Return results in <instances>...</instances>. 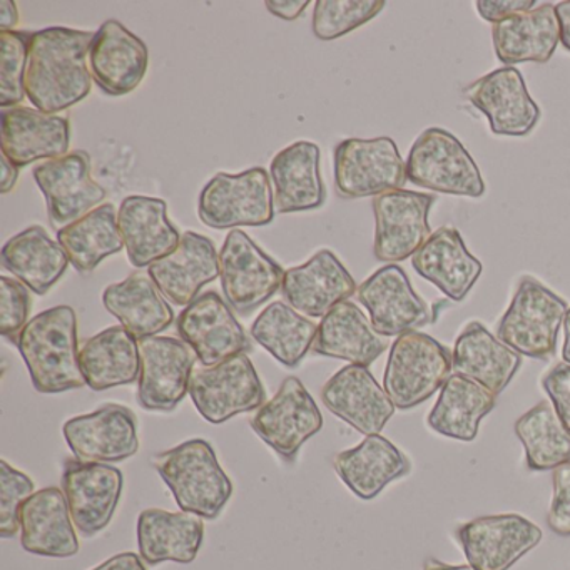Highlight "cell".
<instances>
[{"instance_id": "1", "label": "cell", "mask_w": 570, "mask_h": 570, "mask_svg": "<svg viewBox=\"0 0 570 570\" xmlns=\"http://www.w3.org/2000/svg\"><path fill=\"white\" fill-rule=\"evenodd\" d=\"M92 32L48 28L31 36L24 88L39 111L58 115L88 98Z\"/></svg>"}, {"instance_id": "2", "label": "cell", "mask_w": 570, "mask_h": 570, "mask_svg": "<svg viewBox=\"0 0 570 570\" xmlns=\"http://www.w3.org/2000/svg\"><path fill=\"white\" fill-rule=\"evenodd\" d=\"M16 345L39 393H65L86 385L79 362L78 316L71 306L39 313Z\"/></svg>"}, {"instance_id": "3", "label": "cell", "mask_w": 570, "mask_h": 570, "mask_svg": "<svg viewBox=\"0 0 570 570\" xmlns=\"http://www.w3.org/2000/svg\"><path fill=\"white\" fill-rule=\"evenodd\" d=\"M153 466L171 490L181 512L218 519L233 495V482L212 443L193 439L153 456Z\"/></svg>"}, {"instance_id": "4", "label": "cell", "mask_w": 570, "mask_h": 570, "mask_svg": "<svg viewBox=\"0 0 570 570\" xmlns=\"http://www.w3.org/2000/svg\"><path fill=\"white\" fill-rule=\"evenodd\" d=\"M452 372V352L446 346L426 333L409 332L390 350L383 389L395 409H415L442 390Z\"/></svg>"}, {"instance_id": "5", "label": "cell", "mask_w": 570, "mask_h": 570, "mask_svg": "<svg viewBox=\"0 0 570 570\" xmlns=\"http://www.w3.org/2000/svg\"><path fill=\"white\" fill-rule=\"evenodd\" d=\"M569 306L559 295L533 278L522 276L505 315L497 326V338L519 355L549 360Z\"/></svg>"}, {"instance_id": "6", "label": "cell", "mask_w": 570, "mask_h": 570, "mask_svg": "<svg viewBox=\"0 0 570 570\" xmlns=\"http://www.w3.org/2000/svg\"><path fill=\"white\" fill-rule=\"evenodd\" d=\"M406 179L420 188L465 198H482L485 183L465 146L442 128L415 139L406 159Z\"/></svg>"}, {"instance_id": "7", "label": "cell", "mask_w": 570, "mask_h": 570, "mask_svg": "<svg viewBox=\"0 0 570 570\" xmlns=\"http://www.w3.org/2000/svg\"><path fill=\"white\" fill-rule=\"evenodd\" d=\"M198 216L213 229L269 225L275 205L268 173L259 166L242 175L218 173L199 195Z\"/></svg>"}, {"instance_id": "8", "label": "cell", "mask_w": 570, "mask_h": 570, "mask_svg": "<svg viewBox=\"0 0 570 570\" xmlns=\"http://www.w3.org/2000/svg\"><path fill=\"white\" fill-rule=\"evenodd\" d=\"M189 395L199 415L213 425L265 405V389L246 353L215 366L195 368Z\"/></svg>"}, {"instance_id": "9", "label": "cell", "mask_w": 570, "mask_h": 570, "mask_svg": "<svg viewBox=\"0 0 570 570\" xmlns=\"http://www.w3.org/2000/svg\"><path fill=\"white\" fill-rule=\"evenodd\" d=\"M333 165L343 198H376L406 183V163L392 138L345 139L336 146Z\"/></svg>"}, {"instance_id": "10", "label": "cell", "mask_w": 570, "mask_h": 570, "mask_svg": "<svg viewBox=\"0 0 570 570\" xmlns=\"http://www.w3.org/2000/svg\"><path fill=\"white\" fill-rule=\"evenodd\" d=\"M219 276L226 302L236 313L246 316L282 289L285 269L263 253L245 232L233 229L219 252Z\"/></svg>"}, {"instance_id": "11", "label": "cell", "mask_w": 570, "mask_h": 570, "mask_svg": "<svg viewBox=\"0 0 570 570\" xmlns=\"http://www.w3.org/2000/svg\"><path fill=\"white\" fill-rule=\"evenodd\" d=\"M249 425L269 449L292 463L305 442L323 429V415L305 385L288 376L276 395L258 409Z\"/></svg>"}, {"instance_id": "12", "label": "cell", "mask_w": 570, "mask_h": 570, "mask_svg": "<svg viewBox=\"0 0 570 570\" xmlns=\"http://www.w3.org/2000/svg\"><path fill=\"white\" fill-rule=\"evenodd\" d=\"M469 566L476 570H509L542 542V530L517 513L479 517L455 530Z\"/></svg>"}, {"instance_id": "13", "label": "cell", "mask_w": 570, "mask_h": 570, "mask_svg": "<svg viewBox=\"0 0 570 570\" xmlns=\"http://www.w3.org/2000/svg\"><path fill=\"white\" fill-rule=\"evenodd\" d=\"M141 373L138 402L151 412H173L189 393V383L198 360L183 340L173 336H149L139 340Z\"/></svg>"}, {"instance_id": "14", "label": "cell", "mask_w": 570, "mask_h": 570, "mask_svg": "<svg viewBox=\"0 0 570 570\" xmlns=\"http://www.w3.org/2000/svg\"><path fill=\"white\" fill-rule=\"evenodd\" d=\"M435 196L423 193H385L373 199L375 213V258L383 263H400L415 255L432 236L429 213Z\"/></svg>"}, {"instance_id": "15", "label": "cell", "mask_w": 570, "mask_h": 570, "mask_svg": "<svg viewBox=\"0 0 570 570\" xmlns=\"http://www.w3.org/2000/svg\"><path fill=\"white\" fill-rule=\"evenodd\" d=\"M232 306L216 292L199 295L176 320L183 342L196 353L203 366H215L252 350L245 330Z\"/></svg>"}, {"instance_id": "16", "label": "cell", "mask_w": 570, "mask_h": 570, "mask_svg": "<svg viewBox=\"0 0 570 570\" xmlns=\"http://www.w3.org/2000/svg\"><path fill=\"white\" fill-rule=\"evenodd\" d=\"M125 476L109 463L66 460L62 492L68 499L76 530L86 539L108 529L122 495Z\"/></svg>"}, {"instance_id": "17", "label": "cell", "mask_w": 570, "mask_h": 570, "mask_svg": "<svg viewBox=\"0 0 570 570\" xmlns=\"http://www.w3.org/2000/svg\"><path fill=\"white\" fill-rule=\"evenodd\" d=\"M62 433L81 462H125L139 450L135 412L118 403H108L88 415L72 416L62 426Z\"/></svg>"}, {"instance_id": "18", "label": "cell", "mask_w": 570, "mask_h": 570, "mask_svg": "<svg viewBox=\"0 0 570 570\" xmlns=\"http://www.w3.org/2000/svg\"><path fill=\"white\" fill-rule=\"evenodd\" d=\"M360 303L368 309L379 335H405L432 322L425 299L416 295L409 276L399 265L383 266L358 286Z\"/></svg>"}, {"instance_id": "19", "label": "cell", "mask_w": 570, "mask_h": 570, "mask_svg": "<svg viewBox=\"0 0 570 570\" xmlns=\"http://www.w3.org/2000/svg\"><path fill=\"white\" fill-rule=\"evenodd\" d=\"M35 179L52 225H71L106 199V189L92 179L91 158L86 151L41 163L35 168Z\"/></svg>"}, {"instance_id": "20", "label": "cell", "mask_w": 570, "mask_h": 570, "mask_svg": "<svg viewBox=\"0 0 570 570\" xmlns=\"http://www.w3.org/2000/svg\"><path fill=\"white\" fill-rule=\"evenodd\" d=\"M466 101L489 119L497 136L522 138L530 135L540 119V108L529 95L522 72L500 68L463 89Z\"/></svg>"}, {"instance_id": "21", "label": "cell", "mask_w": 570, "mask_h": 570, "mask_svg": "<svg viewBox=\"0 0 570 570\" xmlns=\"http://www.w3.org/2000/svg\"><path fill=\"white\" fill-rule=\"evenodd\" d=\"M326 409L365 436L380 435L395 413L385 389L366 366L348 365L322 389Z\"/></svg>"}, {"instance_id": "22", "label": "cell", "mask_w": 570, "mask_h": 570, "mask_svg": "<svg viewBox=\"0 0 570 570\" xmlns=\"http://www.w3.org/2000/svg\"><path fill=\"white\" fill-rule=\"evenodd\" d=\"M358 292L348 269L330 249L316 253L308 263L286 269L282 295L295 312L323 318L340 303Z\"/></svg>"}, {"instance_id": "23", "label": "cell", "mask_w": 570, "mask_h": 570, "mask_svg": "<svg viewBox=\"0 0 570 570\" xmlns=\"http://www.w3.org/2000/svg\"><path fill=\"white\" fill-rule=\"evenodd\" d=\"M89 68L96 85L106 95H129L148 72V46L121 22L109 19L92 39Z\"/></svg>"}, {"instance_id": "24", "label": "cell", "mask_w": 570, "mask_h": 570, "mask_svg": "<svg viewBox=\"0 0 570 570\" xmlns=\"http://www.w3.org/2000/svg\"><path fill=\"white\" fill-rule=\"evenodd\" d=\"M148 275L169 302L178 306L191 305L203 286L219 276V255L215 243L198 233L186 232L178 248L153 263Z\"/></svg>"}, {"instance_id": "25", "label": "cell", "mask_w": 570, "mask_h": 570, "mask_svg": "<svg viewBox=\"0 0 570 570\" xmlns=\"http://www.w3.org/2000/svg\"><path fill=\"white\" fill-rule=\"evenodd\" d=\"M71 122L32 108H12L2 115V155L18 166L69 155Z\"/></svg>"}, {"instance_id": "26", "label": "cell", "mask_w": 570, "mask_h": 570, "mask_svg": "<svg viewBox=\"0 0 570 570\" xmlns=\"http://www.w3.org/2000/svg\"><path fill=\"white\" fill-rule=\"evenodd\" d=\"M412 266L455 303L466 298L482 275V263L466 249L462 235L452 226L432 233L429 242L412 256Z\"/></svg>"}, {"instance_id": "27", "label": "cell", "mask_w": 570, "mask_h": 570, "mask_svg": "<svg viewBox=\"0 0 570 570\" xmlns=\"http://www.w3.org/2000/svg\"><path fill=\"white\" fill-rule=\"evenodd\" d=\"M166 213V202L149 196H128L121 203L118 209L119 233L129 262L136 268H149L178 248L181 236Z\"/></svg>"}, {"instance_id": "28", "label": "cell", "mask_w": 570, "mask_h": 570, "mask_svg": "<svg viewBox=\"0 0 570 570\" xmlns=\"http://www.w3.org/2000/svg\"><path fill=\"white\" fill-rule=\"evenodd\" d=\"M21 543L35 556L66 559L79 552V539L65 492L58 487L36 492L21 510Z\"/></svg>"}, {"instance_id": "29", "label": "cell", "mask_w": 570, "mask_h": 570, "mask_svg": "<svg viewBox=\"0 0 570 570\" xmlns=\"http://www.w3.org/2000/svg\"><path fill=\"white\" fill-rule=\"evenodd\" d=\"M336 475L358 499L373 500L389 483L412 472L409 456L382 435L366 436L333 460Z\"/></svg>"}, {"instance_id": "30", "label": "cell", "mask_w": 570, "mask_h": 570, "mask_svg": "<svg viewBox=\"0 0 570 570\" xmlns=\"http://www.w3.org/2000/svg\"><path fill=\"white\" fill-rule=\"evenodd\" d=\"M453 373L499 395L522 365V355L500 342L480 322H470L452 352Z\"/></svg>"}, {"instance_id": "31", "label": "cell", "mask_w": 570, "mask_h": 570, "mask_svg": "<svg viewBox=\"0 0 570 570\" xmlns=\"http://www.w3.org/2000/svg\"><path fill=\"white\" fill-rule=\"evenodd\" d=\"M273 205L278 213H299L320 208L325 203V185L320 171V148L315 142L298 141L283 149L269 166Z\"/></svg>"}, {"instance_id": "32", "label": "cell", "mask_w": 570, "mask_h": 570, "mask_svg": "<svg viewBox=\"0 0 570 570\" xmlns=\"http://www.w3.org/2000/svg\"><path fill=\"white\" fill-rule=\"evenodd\" d=\"M205 539L202 517L188 512L146 509L139 513V556L148 566L191 563Z\"/></svg>"}, {"instance_id": "33", "label": "cell", "mask_w": 570, "mask_h": 570, "mask_svg": "<svg viewBox=\"0 0 570 570\" xmlns=\"http://www.w3.org/2000/svg\"><path fill=\"white\" fill-rule=\"evenodd\" d=\"M493 49L505 68L523 62L547 65L560 42L556 6L542 4L492 26Z\"/></svg>"}, {"instance_id": "34", "label": "cell", "mask_w": 570, "mask_h": 570, "mask_svg": "<svg viewBox=\"0 0 570 570\" xmlns=\"http://www.w3.org/2000/svg\"><path fill=\"white\" fill-rule=\"evenodd\" d=\"M386 348L389 342L375 332L365 313L355 303L343 302L323 316L312 352L368 368Z\"/></svg>"}, {"instance_id": "35", "label": "cell", "mask_w": 570, "mask_h": 570, "mask_svg": "<svg viewBox=\"0 0 570 570\" xmlns=\"http://www.w3.org/2000/svg\"><path fill=\"white\" fill-rule=\"evenodd\" d=\"M105 308L121 322L136 340L158 336L175 322V313L151 276L132 273L102 293Z\"/></svg>"}, {"instance_id": "36", "label": "cell", "mask_w": 570, "mask_h": 570, "mask_svg": "<svg viewBox=\"0 0 570 570\" xmlns=\"http://www.w3.org/2000/svg\"><path fill=\"white\" fill-rule=\"evenodd\" d=\"M79 362L86 385L95 392L135 383L141 373L138 340L125 326H111L86 340Z\"/></svg>"}, {"instance_id": "37", "label": "cell", "mask_w": 570, "mask_h": 570, "mask_svg": "<svg viewBox=\"0 0 570 570\" xmlns=\"http://www.w3.org/2000/svg\"><path fill=\"white\" fill-rule=\"evenodd\" d=\"M0 262L36 295H46L65 275L69 258L42 226H32L6 243Z\"/></svg>"}, {"instance_id": "38", "label": "cell", "mask_w": 570, "mask_h": 570, "mask_svg": "<svg viewBox=\"0 0 570 570\" xmlns=\"http://www.w3.org/2000/svg\"><path fill=\"white\" fill-rule=\"evenodd\" d=\"M497 399L479 383L463 376L450 375L440 390L435 406L426 416L432 432L460 442H473L480 422L495 409Z\"/></svg>"}, {"instance_id": "39", "label": "cell", "mask_w": 570, "mask_h": 570, "mask_svg": "<svg viewBox=\"0 0 570 570\" xmlns=\"http://www.w3.org/2000/svg\"><path fill=\"white\" fill-rule=\"evenodd\" d=\"M58 243L78 272L91 273L125 248L115 205H102L58 232Z\"/></svg>"}, {"instance_id": "40", "label": "cell", "mask_w": 570, "mask_h": 570, "mask_svg": "<svg viewBox=\"0 0 570 570\" xmlns=\"http://www.w3.org/2000/svg\"><path fill=\"white\" fill-rule=\"evenodd\" d=\"M316 333L318 326L312 320L282 302L266 306L252 326L255 342L288 368H296L308 355Z\"/></svg>"}, {"instance_id": "41", "label": "cell", "mask_w": 570, "mask_h": 570, "mask_svg": "<svg viewBox=\"0 0 570 570\" xmlns=\"http://www.w3.org/2000/svg\"><path fill=\"white\" fill-rule=\"evenodd\" d=\"M515 435L532 472H547L570 463V432L552 405L537 403L515 422Z\"/></svg>"}, {"instance_id": "42", "label": "cell", "mask_w": 570, "mask_h": 570, "mask_svg": "<svg viewBox=\"0 0 570 570\" xmlns=\"http://www.w3.org/2000/svg\"><path fill=\"white\" fill-rule=\"evenodd\" d=\"M383 8V0H316L313 35L322 41L343 38L375 19Z\"/></svg>"}, {"instance_id": "43", "label": "cell", "mask_w": 570, "mask_h": 570, "mask_svg": "<svg viewBox=\"0 0 570 570\" xmlns=\"http://www.w3.org/2000/svg\"><path fill=\"white\" fill-rule=\"evenodd\" d=\"M29 42L24 32H0V106L14 108L24 101V76L28 66Z\"/></svg>"}, {"instance_id": "44", "label": "cell", "mask_w": 570, "mask_h": 570, "mask_svg": "<svg viewBox=\"0 0 570 570\" xmlns=\"http://www.w3.org/2000/svg\"><path fill=\"white\" fill-rule=\"evenodd\" d=\"M35 482L24 472L0 460V537L11 539L21 530V510L35 495Z\"/></svg>"}, {"instance_id": "45", "label": "cell", "mask_w": 570, "mask_h": 570, "mask_svg": "<svg viewBox=\"0 0 570 570\" xmlns=\"http://www.w3.org/2000/svg\"><path fill=\"white\" fill-rule=\"evenodd\" d=\"M31 313V295L19 279L0 278V333L11 342H18Z\"/></svg>"}, {"instance_id": "46", "label": "cell", "mask_w": 570, "mask_h": 570, "mask_svg": "<svg viewBox=\"0 0 570 570\" xmlns=\"http://www.w3.org/2000/svg\"><path fill=\"white\" fill-rule=\"evenodd\" d=\"M553 493L547 525L560 537H570V463L553 470Z\"/></svg>"}, {"instance_id": "47", "label": "cell", "mask_w": 570, "mask_h": 570, "mask_svg": "<svg viewBox=\"0 0 570 570\" xmlns=\"http://www.w3.org/2000/svg\"><path fill=\"white\" fill-rule=\"evenodd\" d=\"M542 386L552 402L559 419L570 432V365L562 362L550 368L542 379Z\"/></svg>"}, {"instance_id": "48", "label": "cell", "mask_w": 570, "mask_h": 570, "mask_svg": "<svg viewBox=\"0 0 570 570\" xmlns=\"http://www.w3.org/2000/svg\"><path fill=\"white\" fill-rule=\"evenodd\" d=\"M535 4V0H476L475 8L483 21L499 24L513 16L532 11Z\"/></svg>"}, {"instance_id": "49", "label": "cell", "mask_w": 570, "mask_h": 570, "mask_svg": "<svg viewBox=\"0 0 570 570\" xmlns=\"http://www.w3.org/2000/svg\"><path fill=\"white\" fill-rule=\"evenodd\" d=\"M266 9L276 18L296 21L309 6V0H268Z\"/></svg>"}, {"instance_id": "50", "label": "cell", "mask_w": 570, "mask_h": 570, "mask_svg": "<svg viewBox=\"0 0 570 570\" xmlns=\"http://www.w3.org/2000/svg\"><path fill=\"white\" fill-rule=\"evenodd\" d=\"M91 570H148L141 556L135 552H122L102 562Z\"/></svg>"}, {"instance_id": "51", "label": "cell", "mask_w": 570, "mask_h": 570, "mask_svg": "<svg viewBox=\"0 0 570 570\" xmlns=\"http://www.w3.org/2000/svg\"><path fill=\"white\" fill-rule=\"evenodd\" d=\"M556 14L560 24V42L570 52V0L556 6Z\"/></svg>"}, {"instance_id": "52", "label": "cell", "mask_w": 570, "mask_h": 570, "mask_svg": "<svg viewBox=\"0 0 570 570\" xmlns=\"http://www.w3.org/2000/svg\"><path fill=\"white\" fill-rule=\"evenodd\" d=\"M18 22V4L12 0H2L0 2V29H2V32L12 31Z\"/></svg>"}, {"instance_id": "53", "label": "cell", "mask_w": 570, "mask_h": 570, "mask_svg": "<svg viewBox=\"0 0 570 570\" xmlns=\"http://www.w3.org/2000/svg\"><path fill=\"white\" fill-rule=\"evenodd\" d=\"M19 178L18 166L12 165L4 155H2V183H0V193L8 195L9 191L16 188V183Z\"/></svg>"}, {"instance_id": "54", "label": "cell", "mask_w": 570, "mask_h": 570, "mask_svg": "<svg viewBox=\"0 0 570 570\" xmlns=\"http://www.w3.org/2000/svg\"><path fill=\"white\" fill-rule=\"evenodd\" d=\"M423 570H476L472 566H449L436 559H426L423 563Z\"/></svg>"}, {"instance_id": "55", "label": "cell", "mask_w": 570, "mask_h": 570, "mask_svg": "<svg viewBox=\"0 0 570 570\" xmlns=\"http://www.w3.org/2000/svg\"><path fill=\"white\" fill-rule=\"evenodd\" d=\"M563 338L566 340H563L562 358L570 365V308L563 320Z\"/></svg>"}]
</instances>
